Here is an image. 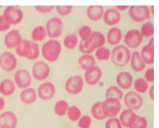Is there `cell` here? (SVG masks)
Masks as SVG:
<instances>
[{"label":"cell","mask_w":159,"mask_h":128,"mask_svg":"<svg viewBox=\"0 0 159 128\" xmlns=\"http://www.w3.org/2000/svg\"><path fill=\"white\" fill-rule=\"evenodd\" d=\"M84 87V79L80 75L72 76L68 78L65 83V90L68 94L78 95L83 91Z\"/></svg>","instance_id":"obj_6"},{"label":"cell","mask_w":159,"mask_h":128,"mask_svg":"<svg viewBox=\"0 0 159 128\" xmlns=\"http://www.w3.org/2000/svg\"><path fill=\"white\" fill-rule=\"evenodd\" d=\"M62 50L61 44L56 39H51L43 44L41 48L42 57L48 62L56 61Z\"/></svg>","instance_id":"obj_2"},{"label":"cell","mask_w":159,"mask_h":128,"mask_svg":"<svg viewBox=\"0 0 159 128\" xmlns=\"http://www.w3.org/2000/svg\"><path fill=\"white\" fill-rule=\"evenodd\" d=\"M143 37H151L154 34V24L152 22L148 21L145 23L141 27L139 31Z\"/></svg>","instance_id":"obj_38"},{"label":"cell","mask_w":159,"mask_h":128,"mask_svg":"<svg viewBox=\"0 0 159 128\" xmlns=\"http://www.w3.org/2000/svg\"><path fill=\"white\" fill-rule=\"evenodd\" d=\"M149 95L152 100H154V86H152L149 90Z\"/></svg>","instance_id":"obj_48"},{"label":"cell","mask_w":159,"mask_h":128,"mask_svg":"<svg viewBox=\"0 0 159 128\" xmlns=\"http://www.w3.org/2000/svg\"><path fill=\"white\" fill-rule=\"evenodd\" d=\"M134 88L137 93L143 94L148 90L149 84L147 80L143 77H139L135 80L134 83Z\"/></svg>","instance_id":"obj_34"},{"label":"cell","mask_w":159,"mask_h":128,"mask_svg":"<svg viewBox=\"0 0 159 128\" xmlns=\"http://www.w3.org/2000/svg\"><path fill=\"white\" fill-rule=\"evenodd\" d=\"M105 96L106 98H115L120 100L123 98V92L119 87L115 86H110L105 91Z\"/></svg>","instance_id":"obj_32"},{"label":"cell","mask_w":159,"mask_h":128,"mask_svg":"<svg viewBox=\"0 0 159 128\" xmlns=\"http://www.w3.org/2000/svg\"><path fill=\"white\" fill-rule=\"evenodd\" d=\"M16 90V85L14 82L9 79L3 80L0 83V93L4 96L12 95Z\"/></svg>","instance_id":"obj_26"},{"label":"cell","mask_w":159,"mask_h":128,"mask_svg":"<svg viewBox=\"0 0 159 128\" xmlns=\"http://www.w3.org/2000/svg\"><path fill=\"white\" fill-rule=\"evenodd\" d=\"M13 77L16 86L22 90L30 87L32 83V76L29 72L25 69L17 70Z\"/></svg>","instance_id":"obj_13"},{"label":"cell","mask_w":159,"mask_h":128,"mask_svg":"<svg viewBox=\"0 0 159 128\" xmlns=\"http://www.w3.org/2000/svg\"><path fill=\"white\" fill-rule=\"evenodd\" d=\"M151 13H152L153 15V14H154V6L153 5L151 6Z\"/></svg>","instance_id":"obj_50"},{"label":"cell","mask_w":159,"mask_h":128,"mask_svg":"<svg viewBox=\"0 0 159 128\" xmlns=\"http://www.w3.org/2000/svg\"><path fill=\"white\" fill-rule=\"evenodd\" d=\"M102 109L105 116L112 118L116 116L120 112L121 104L120 100L115 98H106L102 102Z\"/></svg>","instance_id":"obj_8"},{"label":"cell","mask_w":159,"mask_h":128,"mask_svg":"<svg viewBox=\"0 0 159 128\" xmlns=\"http://www.w3.org/2000/svg\"><path fill=\"white\" fill-rule=\"evenodd\" d=\"M49 65L43 61L35 62L32 66L31 74L34 79L38 82H42L48 79L50 73Z\"/></svg>","instance_id":"obj_7"},{"label":"cell","mask_w":159,"mask_h":128,"mask_svg":"<svg viewBox=\"0 0 159 128\" xmlns=\"http://www.w3.org/2000/svg\"><path fill=\"white\" fill-rule=\"evenodd\" d=\"M118 87L123 90L129 89L133 83V77L129 72L123 71L119 73L116 78Z\"/></svg>","instance_id":"obj_20"},{"label":"cell","mask_w":159,"mask_h":128,"mask_svg":"<svg viewBox=\"0 0 159 128\" xmlns=\"http://www.w3.org/2000/svg\"><path fill=\"white\" fill-rule=\"evenodd\" d=\"M148 82L153 83L154 82V68H150L145 72V78Z\"/></svg>","instance_id":"obj_46"},{"label":"cell","mask_w":159,"mask_h":128,"mask_svg":"<svg viewBox=\"0 0 159 128\" xmlns=\"http://www.w3.org/2000/svg\"><path fill=\"white\" fill-rule=\"evenodd\" d=\"M105 42L104 35L100 31H94L87 40L80 42L79 49L83 54H91L96 50L104 46Z\"/></svg>","instance_id":"obj_1"},{"label":"cell","mask_w":159,"mask_h":128,"mask_svg":"<svg viewBox=\"0 0 159 128\" xmlns=\"http://www.w3.org/2000/svg\"><path fill=\"white\" fill-rule=\"evenodd\" d=\"M140 55L145 64L151 65L154 62V38H152L148 43L143 46Z\"/></svg>","instance_id":"obj_17"},{"label":"cell","mask_w":159,"mask_h":128,"mask_svg":"<svg viewBox=\"0 0 159 128\" xmlns=\"http://www.w3.org/2000/svg\"><path fill=\"white\" fill-rule=\"evenodd\" d=\"M45 28L47 35L51 39H56L63 34L64 23L60 18L53 17L47 21Z\"/></svg>","instance_id":"obj_4"},{"label":"cell","mask_w":159,"mask_h":128,"mask_svg":"<svg viewBox=\"0 0 159 128\" xmlns=\"http://www.w3.org/2000/svg\"><path fill=\"white\" fill-rule=\"evenodd\" d=\"M104 13L103 7L101 5L89 6L86 11L87 17L92 21H98L102 18Z\"/></svg>","instance_id":"obj_25"},{"label":"cell","mask_w":159,"mask_h":128,"mask_svg":"<svg viewBox=\"0 0 159 128\" xmlns=\"http://www.w3.org/2000/svg\"><path fill=\"white\" fill-rule=\"evenodd\" d=\"M11 24L4 18L2 15L0 16V32H4L8 30Z\"/></svg>","instance_id":"obj_45"},{"label":"cell","mask_w":159,"mask_h":128,"mask_svg":"<svg viewBox=\"0 0 159 128\" xmlns=\"http://www.w3.org/2000/svg\"><path fill=\"white\" fill-rule=\"evenodd\" d=\"M34 8L38 12L42 13V14H48L49 13L51 12L54 9L55 6H53V5H50V6L37 5V6H35Z\"/></svg>","instance_id":"obj_44"},{"label":"cell","mask_w":159,"mask_h":128,"mask_svg":"<svg viewBox=\"0 0 159 128\" xmlns=\"http://www.w3.org/2000/svg\"><path fill=\"white\" fill-rule=\"evenodd\" d=\"M105 128H122V125L117 118L112 117L106 121Z\"/></svg>","instance_id":"obj_43"},{"label":"cell","mask_w":159,"mask_h":128,"mask_svg":"<svg viewBox=\"0 0 159 128\" xmlns=\"http://www.w3.org/2000/svg\"><path fill=\"white\" fill-rule=\"evenodd\" d=\"M121 13L116 8H108L104 11L103 20L105 24L108 26H114L121 20Z\"/></svg>","instance_id":"obj_18"},{"label":"cell","mask_w":159,"mask_h":128,"mask_svg":"<svg viewBox=\"0 0 159 128\" xmlns=\"http://www.w3.org/2000/svg\"><path fill=\"white\" fill-rule=\"evenodd\" d=\"M56 11L60 15L66 16L69 15L71 13L73 7L71 5H67V6H61L58 5L56 7Z\"/></svg>","instance_id":"obj_42"},{"label":"cell","mask_w":159,"mask_h":128,"mask_svg":"<svg viewBox=\"0 0 159 128\" xmlns=\"http://www.w3.org/2000/svg\"><path fill=\"white\" fill-rule=\"evenodd\" d=\"M115 8L119 11H125L126 9H129V6H122V5H120V6H116Z\"/></svg>","instance_id":"obj_49"},{"label":"cell","mask_w":159,"mask_h":128,"mask_svg":"<svg viewBox=\"0 0 159 128\" xmlns=\"http://www.w3.org/2000/svg\"><path fill=\"white\" fill-rule=\"evenodd\" d=\"M56 87L54 84L50 82L41 83L37 89V95L39 98L43 101H48L53 99L56 94Z\"/></svg>","instance_id":"obj_14"},{"label":"cell","mask_w":159,"mask_h":128,"mask_svg":"<svg viewBox=\"0 0 159 128\" xmlns=\"http://www.w3.org/2000/svg\"><path fill=\"white\" fill-rule=\"evenodd\" d=\"M47 33L45 28L42 25H38L34 27L31 33V39L35 42H39L43 41Z\"/></svg>","instance_id":"obj_29"},{"label":"cell","mask_w":159,"mask_h":128,"mask_svg":"<svg viewBox=\"0 0 159 128\" xmlns=\"http://www.w3.org/2000/svg\"><path fill=\"white\" fill-rule=\"evenodd\" d=\"M143 37L140 31L136 29H131L126 32L124 42L128 48L137 49L143 43Z\"/></svg>","instance_id":"obj_11"},{"label":"cell","mask_w":159,"mask_h":128,"mask_svg":"<svg viewBox=\"0 0 159 128\" xmlns=\"http://www.w3.org/2000/svg\"><path fill=\"white\" fill-rule=\"evenodd\" d=\"M22 39L21 35L17 29H12L5 35L4 45L8 49H13L20 43Z\"/></svg>","instance_id":"obj_19"},{"label":"cell","mask_w":159,"mask_h":128,"mask_svg":"<svg viewBox=\"0 0 159 128\" xmlns=\"http://www.w3.org/2000/svg\"><path fill=\"white\" fill-rule=\"evenodd\" d=\"M78 63L80 68L86 71L96 66V60L92 54H83L78 58Z\"/></svg>","instance_id":"obj_27"},{"label":"cell","mask_w":159,"mask_h":128,"mask_svg":"<svg viewBox=\"0 0 159 128\" xmlns=\"http://www.w3.org/2000/svg\"><path fill=\"white\" fill-rule=\"evenodd\" d=\"M123 100L126 107L133 111L140 109L143 104V99L142 96L133 91L127 92L123 96Z\"/></svg>","instance_id":"obj_10"},{"label":"cell","mask_w":159,"mask_h":128,"mask_svg":"<svg viewBox=\"0 0 159 128\" xmlns=\"http://www.w3.org/2000/svg\"><path fill=\"white\" fill-rule=\"evenodd\" d=\"M102 76V71L100 67L95 66L86 70L84 78L86 83L90 86H95L100 82Z\"/></svg>","instance_id":"obj_16"},{"label":"cell","mask_w":159,"mask_h":128,"mask_svg":"<svg viewBox=\"0 0 159 128\" xmlns=\"http://www.w3.org/2000/svg\"><path fill=\"white\" fill-rule=\"evenodd\" d=\"M130 66L135 72H141L145 68L146 64L143 61L139 51H134L131 55Z\"/></svg>","instance_id":"obj_24"},{"label":"cell","mask_w":159,"mask_h":128,"mask_svg":"<svg viewBox=\"0 0 159 128\" xmlns=\"http://www.w3.org/2000/svg\"><path fill=\"white\" fill-rule=\"evenodd\" d=\"M69 104L65 100H59L54 106V112L59 117H64L67 114Z\"/></svg>","instance_id":"obj_31"},{"label":"cell","mask_w":159,"mask_h":128,"mask_svg":"<svg viewBox=\"0 0 159 128\" xmlns=\"http://www.w3.org/2000/svg\"><path fill=\"white\" fill-rule=\"evenodd\" d=\"M137 115L134 111L127 108L121 112L119 116V121L122 126L130 128L137 119Z\"/></svg>","instance_id":"obj_22"},{"label":"cell","mask_w":159,"mask_h":128,"mask_svg":"<svg viewBox=\"0 0 159 128\" xmlns=\"http://www.w3.org/2000/svg\"><path fill=\"white\" fill-rule=\"evenodd\" d=\"M40 54L39 46L36 42L31 41V46L29 53L27 55L26 59L30 61L35 60L39 57Z\"/></svg>","instance_id":"obj_37"},{"label":"cell","mask_w":159,"mask_h":128,"mask_svg":"<svg viewBox=\"0 0 159 128\" xmlns=\"http://www.w3.org/2000/svg\"><path fill=\"white\" fill-rule=\"evenodd\" d=\"M18 120L15 113L8 110L0 114V128H16Z\"/></svg>","instance_id":"obj_15"},{"label":"cell","mask_w":159,"mask_h":128,"mask_svg":"<svg viewBox=\"0 0 159 128\" xmlns=\"http://www.w3.org/2000/svg\"><path fill=\"white\" fill-rule=\"evenodd\" d=\"M92 118L90 116H82L78 120V126L80 128H90L92 125Z\"/></svg>","instance_id":"obj_40"},{"label":"cell","mask_w":159,"mask_h":128,"mask_svg":"<svg viewBox=\"0 0 159 128\" xmlns=\"http://www.w3.org/2000/svg\"><path fill=\"white\" fill-rule=\"evenodd\" d=\"M30 46L31 41L22 39L20 43L15 47V51L19 57L26 58L29 53Z\"/></svg>","instance_id":"obj_28"},{"label":"cell","mask_w":159,"mask_h":128,"mask_svg":"<svg viewBox=\"0 0 159 128\" xmlns=\"http://www.w3.org/2000/svg\"><path fill=\"white\" fill-rule=\"evenodd\" d=\"M81 110L80 108L76 106L72 105L70 106L67 112V117L70 121L75 122L78 121L81 117Z\"/></svg>","instance_id":"obj_35"},{"label":"cell","mask_w":159,"mask_h":128,"mask_svg":"<svg viewBox=\"0 0 159 128\" xmlns=\"http://www.w3.org/2000/svg\"><path fill=\"white\" fill-rule=\"evenodd\" d=\"M95 57L98 61H107L111 57V51L108 48L102 46L96 50Z\"/></svg>","instance_id":"obj_36"},{"label":"cell","mask_w":159,"mask_h":128,"mask_svg":"<svg viewBox=\"0 0 159 128\" xmlns=\"http://www.w3.org/2000/svg\"><path fill=\"white\" fill-rule=\"evenodd\" d=\"M19 98L21 102L26 105L34 104L38 98L37 92L33 87H29L23 89L20 93Z\"/></svg>","instance_id":"obj_21"},{"label":"cell","mask_w":159,"mask_h":128,"mask_svg":"<svg viewBox=\"0 0 159 128\" xmlns=\"http://www.w3.org/2000/svg\"><path fill=\"white\" fill-rule=\"evenodd\" d=\"M129 15L136 23L148 20L151 16V11L147 5H132L129 8Z\"/></svg>","instance_id":"obj_5"},{"label":"cell","mask_w":159,"mask_h":128,"mask_svg":"<svg viewBox=\"0 0 159 128\" xmlns=\"http://www.w3.org/2000/svg\"><path fill=\"white\" fill-rule=\"evenodd\" d=\"M123 37L122 31L117 27L109 29L107 34V41L110 45L117 46L121 42Z\"/></svg>","instance_id":"obj_23"},{"label":"cell","mask_w":159,"mask_h":128,"mask_svg":"<svg viewBox=\"0 0 159 128\" xmlns=\"http://www.w3.org/2000/svg\"><path fill=\"white\" fill-rule=\"evenodd\" d=\"M92 29L91 27L87 25H84L80 27L78 30V34L82 41L87 40L92 33Z\"/></svg>","instance_id":"obj_39"},{"label":"cell","mask_w":159,"mask_h":128,"mask_svg":"<svg viewBox=\"0 0 159 128\" xmlns=\"http://www.w3.org/2000/svg\"><path fill=\"white\" fill-rule=\"evenodd\" d=\"M78 37L76 34L70 33L64 38L63 45L67 49L73 50L78 45Z\"/></svg>","instance_id":"obj_30"},{"label":"cell","mask_w":159,"mask_h":128,"mask_svg":"<svg viewBox=\"0 0 159 128\" xmlns=\"http://www.w3.org/2000/svg\"><path fill=\"white\" fill-rule=\"evenodd\" d=\"M2 16L11 25L20 24L24 18V13L21 9L15 6L7 7L2 13Z\"/></svg>","instance_id":"obj_9"},{"label":"cell","mask_w":159,"mask_h":128,"mask_svg":"<svg viewBox=\"0 0 159 128\" xmlns=\"http://www.w3.org/2000/svg\"><path fill=\"white\" fill-rule=\"evenodd\" d=\"M91 113L97 120H104L107 118L102 109V102H98L93 104L91 108Z\"/></svg>","instance_id":"obj_33"},{"label":"cell","mask_w":159,"mask_h":128,"mask_svg":"<svg viewBox=\"0 0 159 128\" xmlns=\"http://www.w3.org/2000/svg\"><path fill=\"white\" fill-rule=\"evenodd\" d=\"M131 55L129 48L124 45H118L111 52L110 57L115 66L123 67L130 62Z\"/></svg>","instance_id":"obj_3"},{"label":"cell","mask_w":159,"mask_h":128,"mask_svg":"<svg viewBox=\"0 0 159 128\" xmlns=\"http://www.w3.org/2000/svg\"><path fill=\"white\" fill-rule=\"evenodd\" d=\"M6 105V102L4 98L2 96H0V112H2L5 108Z\"/></svg>","instance_id":"obj_47"},{"label":"cell","mask_w":159,"mask_h":128,"mask_svg":"<svg viewBox=\"0 0 159 128\" xmlns=\"http://www.w3.org/2000/svg\"><path fill=\"white\" fill-rule=\"evenodd\" d=\"M17 60L15 55L10 51H5L0 55V68L7 72H11L16 68Z\"/></svg>","instance_id":"obj_12"},{"label":"cell","mask_w":159,"mask_h":128,"mask_svg":"<svg viewBox=\"0 0 159 128\" xmlns=\"http://www.w3.org/2000/svg\"><path fill=\"white\" fill-rule=\"evenodd\" d=\"M148 126V121L144 117L137 116L135 121L130 128H147Z\"/></svg>","instance_id":"obj_41"}]
</instances>
